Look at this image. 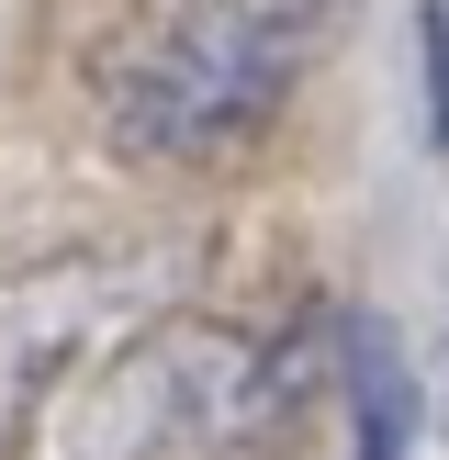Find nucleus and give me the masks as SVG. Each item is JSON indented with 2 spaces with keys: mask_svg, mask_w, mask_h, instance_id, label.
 I'll return each instance as SVG.
<instances>
[{
  "mask_svg": "<svg viewBox=\"0 0 449 460\" xmlns=\"http://www.w3.org/2000/svg\"><path fill=\"white\" fill-rule=\"evenodd\" d=\"M326 394H348V314H304L281 337L224 314H146L67 382L45 460H292Z\"/></svg>",
  "mask_w": 449,
  "mask_h": 460,
  "instance_id": "1",
  "label": "nucleus"
},
{
  "mask_svg": "<svg viewBox=\"0 0 449 460\" xmlns=\"http://www.w3.org/2000/svg\"><path fill=\"white\" fill-rule=\"evenodd\" d=\"M359 0H124L90 45V112L135 169H224L337 57Z\"/></svg>",
  "mask_w": 449,
  "mask_h": 460,
  "instance_id": "2",
  "label": "nucleus"
},
{
  "mask_svg": "<svg viewBox=\"0 0 449 460\" xmlns=\"http://www.w3.org/2000/svg\"><path fill=\"white\" fill-rule=\"evenodd\" d=\"M169 270L124 259V247H67V259H0V449L67 404V382L101 349H124L157 314Z\"/></svg>",
  "mask_w": 449,
  "mask_h": 460,
  "instance_id": "3",
  "label": "nucleus"
},
{
  "mask_svg": "<svg viewBox=\"0 0 449 460\" xmlns=\"http://www.w3.org/2000/svg\"><path fill=\"white\" fill-rule=\"evenodd\" d=\"M416 359L382 314H348V460H404L416 449Z\"/></svg>",
  "mask_w": 449,
  "mask_h": 460,
  "instance_id": "4",
  "label": "nucleus"
},
{
  "mask_svg": "<svg viewBox=\"0 0 449 460\" xmlns=\"http://www.w3.org/2000/svg\"><path fill=\"white\" fill-rule=\"evenodd\" d=\"M416 45H427V135L449 146V0L416 12Z\"/></svg>",
  "mask_w": 449,
  "mask_h": 460,
  "instance_id": "5",
  "label": "nucleus"
}]
</instances>
